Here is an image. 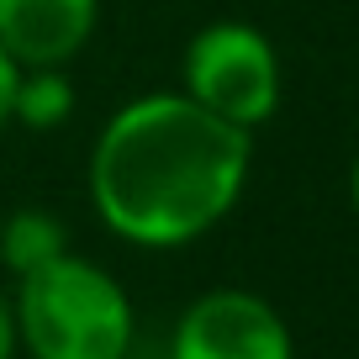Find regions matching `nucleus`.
<instances>
[{"label": "nucleus", "instance_id": "nucleus-1", "mask_svg": "<svg viewBox=\"0 0 359 359\" xmlns=\"http://www.w3.org/2000/svg\"><path fill=\"white\" fill-rule=\"evenodd\" d=\"M254 133L212 116L185 90H143L101 122L85 158L90 212L116 243L175 254L238 212Z\"/></svg>", "mask_w": 359, "mask_h": 359}, {"label": "nucleus", "instance_id": "nucleus-2", "mask_svg": "<svg viewBox=\"0 0 359 359\" xmlns=\"http://www.w3.org/2000/svg\"><path fill=\"white\" fill-rule=\"evenodd\" d=\"M11 312L27 359H127L137 338L127 285L74 248L11 285Z\"/></svg>", "mask_w": 359, "mask_h": 359}, {"label": "nucleus", "instance_id": "nucleus-3", "mask_svg": "<svg viewBox=\"0 0 359 359\" xmlns=\"http://www.w3.org/2000/svg\"><path fill=\"white\" fill-rule=\"evenodd\" d=\"M180 90L201 101L212 116L243 133H259L280 111L285 95L280 48L264 27L243 22V16H217V22L196 27L180 53Z\"/></svg>", "mask_w": 359, "mask_h": 359}, {"label": "nucleus", "instance_id": "nucleus-4", "mask_svg": "<svg viewBox=\"0 0 359 359\" xmlns=\"http://www.w3.org/2000/svg\"><path fill=\"white\" fill-rule=\"evenodd\" d=\"M169 359H296V338L269 296L217 285L175 317Z\"/></svg>", "mask_w": 359, "mask_h": 359}, {"label": "nucleus", "instance_id": "nucleus-5", "mask_svg": "<svg viewBox=\"0 0 359 359\" xmlns=\"http://www.w3.org/2000/svg\"><path fill=\"white\" fill-rule=\"evenodd\" d=\"M101 27V0H0V48L22 69L74 64Z\"/></svg>", "mask_w": 359, "mask_h": 359}, {"label": "nucleus", "instance_id": "nucleus-6", "mask_svg": "<svg viewBox=\"0 0 359 359\" xmlns=\"http://www.w3.org/2000/svg\"><path fill=\"white\" fill-rule=\"evenodd\" d=\"M58 254H69V227L58 222L48 206H16V212L0 222V264H6L11 280L53 264Z\"/></svg>", "mask_w": 359, "mask_h": 359}, {"label": "nucleus", "instance_id": "nucleus-7", "mask_svg": "<svg viewBox=\"0 0 359 359\" xmlns=\"http://www.w3.org/2000/svg\"><path fill=\"white\" fill-rule=\"evenodd\" d=\"M79 90L69 79V64H43V69H22L16 74V95H11V127L27 133H58L74 116Z\"/></svg>", "mask_w": 359, "mask_h": 359}, {"label": "nucleus", "instance_id": "nucleus-8", "mask_svg": "<svg viewBox=\"0 0 359 359\" xmlns=\"http://www.w3.org/2000/svg\"><path fill=\"white\" fill-rule=\"evenodd\" d=\"M16 74H22V64H16L6 48H0V133L11 127V95H16Z\"/></svg>", "mask_w": 359, "mask_h": 359}, {"label": "nucleus", "instance_id": "nucleus-9", "mask_svg": "<svg viewBox=\"0 0 359 359\" xmlns=\"http://www.w3.org/2000/svg\"><path fill=\"white\" fill-rule=\"evenodd\" d=\"M0 359H22V338H16V312H11V291H0Z\"/></svg>", "mask_w": 359, "mask_h": 359}, {"label": "nucleus", "instance_id": "nucleus-10", "mask_svg": "<svg viewBox=\"0 0 359 359\" xmlns=\"http://www.w3.org/2000/svg\"><path fill=\"white\" fill-rule=\"evenodd\" d=\"M348 206H354V217H359V154H354V164H348Z\"/></svg>", "mask_w": 359, "mask_h": 359}]
</instances>
